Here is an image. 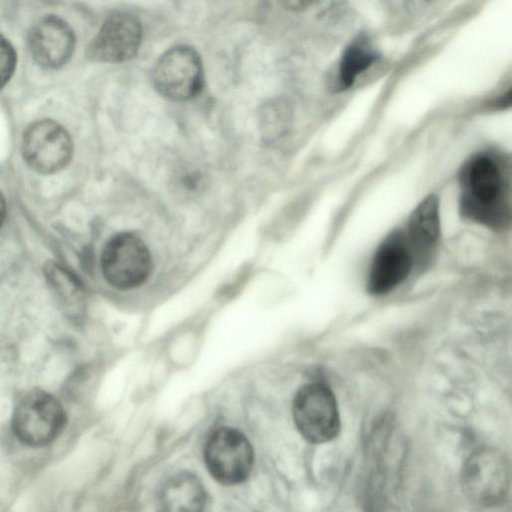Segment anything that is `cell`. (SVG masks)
I'll list each match as a JSON object with an SVG mask.
<instances>
[{"instance_id": "4", "label": "cell", "mask_w": 512, "mask_h": 512, "mask_svg": "<svg viewBox=\"0 0 512 512\" xmlns=\"http://www.w3.org/2000/svg\"><path fill=\"white\" fill-rule=\"evenodd\" d=\"M292 413L298 431L310 443L329 442L340 432L337 401L324 383L313 382L301 387L294 397Z\"/></svg>"}, {"instance_id": "13", "label": "cell", "mask_w": 512, "mask_h": 512, "mask_svg": "<svg viewBox=\"0 0 512 512\" xmlns=\"http://www.w3.org/2000/svg\"><path fill=\"white\" fill-rule=\"evenodd\" d=\"M162 502L167 510H199L205 503V494L200 482L191 474H180L164 487Z\"/></svg>"}, {"instance_id": "8", "label": "cell", "mask_w": 512, "mask_h": 512, "mask_svg": "<svg viewBox=\"0 0 512 512\" xmlns=\"http://www.w3.org/2000/svg\"><path fill=\"white\" fill-rule=\"evenodd\" d=\"M204 458L209 472L218 482L234 485L249 476L253 465V450L240 431L221 428L209 437Z\"/></svg>"}, {"instance_id": "16", "label": "cell", "mask_w": 512, "mask_h": 512, "mask_svg": "<svg viewBox=\"0 0 512 512\" xmlns=\"http://www.w3.org/2000/svg\"><path fill=\"white\" fill-rule=\"evenodd\" d=\"M17 54L11 42L0 34V89H2L14 74Z\"/></svg>"}, {"instance_id": "3", "label": "cell", "mask_w": 512, "mask_h": 512, "mask_svg": "<svg viewBox=\"0 0 512 512\" xmlns=\"http://www.w3.org/2000/svg\"><path fill=\"white\" fill-rule=\"evenodd\" d=\"M100 262L106 281L121 290L142 285L153 267L147 244L139 235L130 231L117 233L107 241Z\"/></svg>"}, {"instance_id": "6", "label": "cell", "mask_w": 512, "mask_h": 512, "mask_svg": "<svg viewBox=\"0 0 512 512\" xmlns=\"http://www.w3.org/2000/svg\"><path fill=\"white\" fill-rule=\"evenodd\" d=\"M152 82L163 97L187 101L196 97L204 85V71L197 51L178 45L159 57L152 71Z\"/></svg>"}, {"instance_id": "5", "label": "cell", "mask_w": 512, "mask_h": 512, "mask_svg": "<svg viewBox=\"0 0 512 512\" xmlns=\"http://www.w3.org/2000/svg\"><path fill=\"white\" fill-rule=\"evenodd\" d=\"M66 421L60 402L45 391L27 393L16 405L12 426L17 438L31 447L45 446L62 432Z\"/></svg>"}, {"instance_id": "1", "label": "cell", "mask_w": 512, "mask_h": 512, "mask_svg": "<svg viewBox=\"0 0 512 512\" xmlns=\"http://www.w3.org/2000/svg\"><path fill=\"white\" fill-rule=\"evenodd\" d=\"M460 212L478 224L494 230L510 221L508 185L502 167L491 154L470 157L459 173Z\"/></svg>"}, {"instance_id": "15", "label": "cell", "mask_w": 512, "mask_h": 512, "mask_svg": "<svg viewBox=\"0 0 512 512\" xmlns=\"http://www.w3.org/2000/svg\"><path fill=\"white\" fill-rule=\"evenodd\" d=\"M291 110L283 100H272L264 104L258 114V129L266 141L281 138L289 129Z\"/></svg>"}, {"instance_id": "9", "label": "cell", "mask_w": 512, "mask_h": 512, "mask_svg": "<svg viewBox=\"0 0 512 512\" xmlns=\"http://www.w3.org/2000/svg\"><path fill=\"white\" fill-rule=\"evenodd\" d=\"M415 259L403 230L391 232L378 246L367 277V291L384 295L395 289L410 274Z\"/></svg>"}, {"instance_id": "12", "label": "cell", "mask_w": 512, "mask_h": 512, "mask_svg": "<svg viewBox=\"0 0 512 512\" xmlns=\"http://www.w3.org/2000/svg\"><path fill=\"white\" fill-rule=\"evenodd\" d=\"M440 228L439 200L431 194L412 211L403 230L415 264L425 262L434 252L440 238Z\"/></svg>"}, {"instance_id": "2", "label": "cell", "mask_w": 512, "mask_h": 512, "mask_svg": "<svg viewBox=\"0 0 512 512\" xmlns=\"http://www.w3.org/2000/svg\"><path fill=\"white\" fill-rule=\"evenodd\" d=\"M510 465L495 448H480L464 462L461 487L466 498L477 506L492 507L502 503L510 489Z\"/></svg>"}, {"instance_id": "18", "label": "cell", "mask_w": 512, "mask_h": 512, "mask_svg": "<svg viewBox=\"0 0 512 512\" xmlns=\"http://www.w3.org/2000/svg\"><path fill=\"white\" fill-rule=\"evenodd\" d=\"M6 215V202L3 194L0 191V227L5 219Z\"/></svg>"}, {"instance_id": "14", "label": "cell", "mask_w": 512, "mask_h": 512, "mask_svg": "<svg viewBox=\"0 0 512 512\" xmlns=\"http://www.w3.org/2000/svg\"><path fill=\"white\" fill-rule=\"evenodd\" d=\"M376 53L364 43L349 46L339 63L338 83L342 89L353 85L357 77L376 60Z\"/></svg>"}, {"instance_id": "10", "label": "cell", "mask_w": 512, "mask_h": 512, "mask_svg": "<svg viewBox=\"0 0 512 512\" xmlns=\"http://www.w3.org/2000/svg\"><path fill=\"white\" fill-rule=\"evenodd\" d=\"M139 20L125 12L110 15L90 42L88 57L97 62L121 63L133 58L141 44Z\"/></svg>"}, {"instance_id": "11", "label": "cell", "mask_w": 512, "mask_h": 512, "mask_svg": "<svg viewBox=\"0 0 512 512\" xmlns=\"http://www.w3.org/2000/svg\"><path fill=\"white\" fill-rule=\"evenodd\" d=\"M75 35L61 17L45 15L31 27L28 44L34 61L45 69H58L72 57Z\"/></svg>"}, {"instance_id": "17", "label": "cell", "mask_w": 512, "mask_h": 512, "mask_svg": "<svg viewBox=\"0 0 512 512\" xmlns=\"http://www.w3.org/2000/svg\"><path fill=\"white\" fill-rule=\"evenodd\" d=\"M280 5L289 11H303L313 5L317 0H278Z\"/></svg>"}, {"instance_id": "7", "label": "cell", "mask_w": 512, "mask_h": 512, "mask_svg": "<svg viewBox=\"0 0 512 512\" xmlns=\"http://www.w3.org/2000/svg\"><path fill=\"white\" fill-rule=\"evenodd\" d=\"M22 155L36 172L52 174L65 168L73 154L68 132L50 119L38 120L27 127L22 139Z\"/></svg>"}]
</instances>
